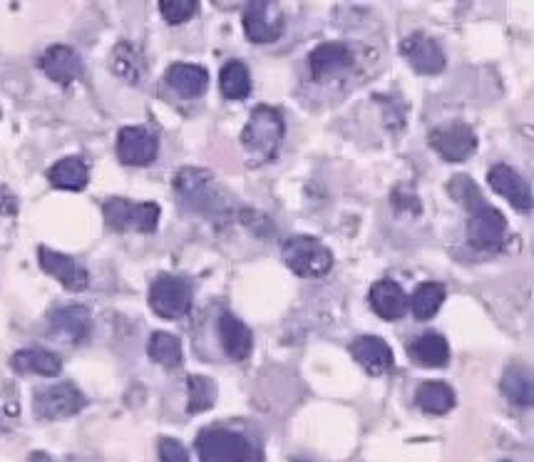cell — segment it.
I'll use <instances>...</instances> for the list:
<instances>
[{"mask_svg": "<svg viewBox=\"0 0 534 462\" xmlns=\"http://www.w3.org/2000/svg\"><path fill=\"white\" fill-rule=\"evenodd\" d=\"M189 385V413H204V410L214 408L217 403V383L207 376H189L187 378Z\"/></svg>", "mask_w": 534, "mask_h": 462, "instance_id": "cell-32", "label": "cell"}, {"mask_svg": "<svg viewBox=\"0 0 534 462\" xmlns=\"http://www.w3.org/2000/svg\"><path fill=\"white\" fill-rule=\"evenodd\" d=\"M351 356L361 363L368 373L378 376L393 368V351L388 343L378 336H361L351 343Z\"/></svg>", "mask_w": 534, "mask_h": 462, "instance_id": "cell-19", "label": "cell"}, {"mask_svg": "<svg viewBox=\"0 0 534 462\" xmlns=\"http://www.w3.org/2000/svg\"><path fill=\"white\" fill-rule=\"evenodd\" d=\"M502 393L512 400L515 405L530 408L534 403V388H532V373L525 366L507 368L502 376Z\"/></svg>", "mask_w": 534, "mask_h": 462, "instance_id": "cell-28", "label": "cell"}, {"mask_svg": "<svg viewBox=\"0 0 534 462\" xmlns=\"http://www.w3.org/2000/svg\"><path fill=\"white\" fill-rule=\"evenodd\" d=\"M112 70L127 82H140L147 73L145 55L135 43H120L112 55Z\"/></svg>", "mask_w": 534, "mask_h": 462, "instance_id": "cell-27", "label": "cell"}, {"mask_svg": "<svg viewBox=\"0 0 534 462\" xmlns=\"http://www.w3.org/2000/svg\"><path fill=\"white\" fill-rule=\"evenodd\" d=\"M85 408V395L75 383H58L35 393L33 410L40 420H63Z\"/></svg>", "mask_w": 534, "mask_h": 462, "instance_id": "cell-7", "label": "cell"}, {"mask_svg": "<svg viewBox=\"0 0 534 462\" xmlns=\"http://www.w3.org/2000/svg\"><path fill=\"white\" fill-rule=\"evenodd\" d=\"M505 462H510V460H505Z\"/></svg>", "mask_w": 534, "mask_h": 462, "instance_id": "cell-38", "label": "cell"}, {"mask_svg": "<svg viewBox=\"0 0 534 462\" xmlns=\"http://www.w3.org/2000/svg\"><path fill=\"white\" fill-rule=\"evenodd\" d=\"M219 87L227 100H244L251 92V75L241 60H229L219 75Z\"/></svg>", "mask_w": 534, "mask_h": 462, "instance_id": "cell-29", "label": "cell"}, {"mask_svg": "<svg viewBox=\"0 0 534 462\" xmlns=\"http://www.w3.org/2000/svg\"><path fill=\"white\" fill-rule=\"evenodd\" d=\"M50 328L58 338L70 343H82L92 328L90 311L82 306H63L50 313Z\"/></svg>", "mask_w": 534, "mask_h": 462, "instance_id": "cell-18", "label": "cell"}, {"mask_svg": "<svg viewBox=\"0 0 534 462\" xmlns=\"http://www.w3.org/2000/svg\"><path fill=\"white\" fill-rule=\"evenodd\" d=\"M167 85L172 87L177 95L182 97H199L207 92L209 85V73L202 68V65L194 63H174L172 68L167 70Z\"/></svg>", "mask_w": 534, "mask_h": 462, "instance_id": "cell-21", "label": "cell"}, {"mask_svg": "<svg viewBox=\"0 0 534 462\" xmlns=\"http://www.w3.org/2000/svg\"><path fill=\"white\" fill-rule=\"evenodd\" d=\"M284 132L286 127L281 112L271 105H259L251 112L249 122H246L244 132H241V145L246 147V152L251 157L266 162V159H271L279 152Z\"/></svg>", "mask_w": 534, "mask_h": 462, "instance_id": "cell-3", "label": "cell"}, {"mask_svg": "<svg viewBox=\"0 0 534 462\" xmlns=\"http://www.w3.org/2000/svg\"><path fill=\"white\" fill-rule=\"evenodd\" d=\"M445 301V286L438 281H425L418 289L413 291V296L408 299V308L413 311V316L418 321H430L435 313L440 311Z\"/></svg>", "mask_w": 534, "mask_h": 462, "instance_id": "cell-26", "label": "cell"}, {"mask_svg": "<svg viewBox=\"0 0 534 462\" xmlns=\"http://www.w3.org/2000/svg\"><path fill=\"white\" fill-rule=\"evenodd\" d=\"M102 214L110 229L115 231H145L152 234L157 229L162 209L154 202H132V199L112 197L102 204Z\"/></svg>", "mask_w": 534, "mask_h": 462, "instance_id": "cell-5", "label": "cell"}, {"mask_svg": "<svg viewBox=\"0 0 534 462\" xmlns=\"http://www.w3.org/2000/svg\"><path fill=\"white\" fill-rule=\"evenodd\" d=\"M430 147L445 162H465L477 150V135L465 122H448V125L430 132Z\"/></svg>", "mask_w": 534, "mask_h": 462, "instance_id": "cell-9", "label": "cell"}, {"mask_svg": "<svg viewBox=\"0 0 534 462\" xmlns=\"http://www.w3.org/2000/svg\"><path fill=\"white\" fill-rule=\"evenodd\" d=\"M194 286L187 279L174 274H162L150 286V306L159 318L177 321L184 318L192 308Z\"/></svg>", "mask_w": 534, "mask_h": 462, "instance_id": "cell-6", "label": "cell"}, {"mask_svg": "<svg viewBox=\"0 0 534 462\" xmlns=\"http://www.w3.org/2000/svg\"><path fill=\"white\" fill-rule=\"evenodd\" d=\"M219 341H222L224 353L234 361H246L251 346H254V336H251L249 326L229 311L219 316Z\"/></svg>", "mask_w": 534, "mask_h": 462, "instance_id": "cell-17", "label": "cell"}, {"mask_svg": "<svg viewBox=\"0 0 534 462\" xmlns=\"http://www.w3.org/2000/svg\"><path fill=\"white\" fill-rule=\"evenodd\" d=\"M197 0H159V13L169 25H182L197 15Z\"/></svg>", "mask_w": 534, "mask_h": 462, "instance_id": "cell-33", "label": "cell"}, {"mask_svg": "<svg viewBox=\"0 0 534 462\" xmlns=\"http://www.w3.org/2000/svg\"><path fill=\"white\" fill-rule=\"evenodd\" d=\"M400 55L413 65L415 73L420 75H438L445 70V53L438 40H433L425 33H410L400 43Z\"/></svg>", "mask_w": 534, "mask_h": 462, "instance_id": "cell-10", "label": "cell"}, {"mask_svg": "<svg viewBox=\"0 0 534 462\" xmlns=\"http://www.w3.org/2000/svg\"><path fill=\"white\" fill-rule=\"evenodd\" d=\"M415 403L430 415H445L455 408V390L443 381H425L415 393Z\"/></svg>", "mask_w": 534, "mask_h": 462, "instance_id": "cell-25", "label": "cell"}, {"mask_svg": "<svg viewBox=\"0 0 534 462\" xmlns=\"http://www.w3.org/2000/svg\"><path fill=\"white\" fill-rule=\"evenodd\" d=\"M40 70L58 85H73L82 75V60L68 45H50L40 58Z\"/></svg>", "mask_w": 534, "mask_h": 462, "instance_id": "cell-15", "label": "cell"}, {"mask_svg": "<svg viewBox=\"0 0 534 462\" xmlns=\"http://www.w3.org/2000/svg\"><path fill=\"white\" fill-rule=\"evenodd\" d=\"M33 462H55L53 458H50V455H45V453H33V458H30Z\"/></svg>", "mask_w": 534, "mask_h": 462, "instance_id": "cell-36", "label": "cell"}, {"mask_svg": "<svg viewBox=\"0 0 534 462\" xmlns=\"http://www.w3.org/2000/svg\"><path fill=\"white\" fill-rule=\"evenodd\" d=\"M507 236V219L500 209L492 207L490 202L482 204L480 209L470 212L467 219V241L475 249H500Z\"/></svg>", "mask_w": 534, "mask_h": 462, "instance_id": "cell-8", "label": "cell"}, {"mask_svg": "<svg viewBox=\"0 0 534 462\" xmlns=\"http://www.w3.org/2000/svg\"><path fill=\"white\" fill-rule=\"evenodd\" d=\"M147 353H150V358L154 363H159V366H164V368H177L179 363L184 361L182 343H179L177 336H172V333H167V331L152 333Z\"/></svg>", "mask_w": 534, "mask_h": 462, "instance_id": "cell-30", "label": "cell"}, {"mask_svg": "<svg viewBox=\"0 0 534 462\" xmlns=\"http://www.w3.org/2000/svg\"><path fill=\"white\" fill-rule=\"evenodd\" d=\"M194 445L202 462H264L261 445L239 430L207 428L197 435Z\"/></svg>", "mask_w": 534, "mask_h": 462, "instance_id": "cell-1", "label": "cell"}, {"mask_svg": "<svg viewBox=\"0 0 534 462\" xmlns=\"http://www.w3.org/2000/svg\"><path fill=\"white\" fill-rule=\"evenodd\" d=\"M48 179L55 189L65 192H82L90 182V172L82 157H63L48 169Z\"/></svg>", "mask_w": 534, "mask_h": 462, "instance_id": "cell-23", "label": "cell"}, {"mask_svg": "<svg viewBox=\"0 0 534 462\" xmlns=\"http://www.w3.org/2000/svg\"><path fill=\"white\" fill-rule=\"evenodd\" d=\"M408 351H410V358H413L418 366H425V368L448 366V361H450L448 341H445V338L435 331H428V333H423V336L413 338Z\"/></svg>", "mask_w": 534, "mask_h": 462, "instance_id": "cell-22", "label": "cell"}, {"mask_svg": "<svg viewBox=\"0 0 534 462\" xmlns=\"http://www.w3.org/2000/svg\"><path fill=\"white\" fill-rule=\"evenodd\" d=\"M353 53L346 43H323L308 55V68L313 80H326V77L351 68Z\"/></svg>", "mask_w": 534, "mask_h": 462, "instance_id": "cell-16", "label": "cell"}, {"mask_svg": "<svg viewBox=\"0 0 534 462\" xmlns=\"http://www.w3.org/2000/svg\"><path fill=\"white\" fill-rule=\"evenodd\" d=\"M294 462H308V460H294Z\"/></svg>", "mask_w": 534, "mask_h": 462, "instance_id": "cell-37", "label": "cell"}, {"mask_svg": "<svg viewBox=\"0 0 534 462\" xmlns=\"http://www.w3.org/2000/svg\"><path fill=\"white\" fill-rule=\"evenodd\" d=\"M371 306L383 321H398L408 311V296L400 289V284H395L393 279H381L378 284H373L371 289Z\"/></svg>", "mask_w": 534, "mask_h": 462, "instance_id": "cell-20", "label": "cell"}, {"mask_svg": "<svg viewBox=\"0 0 534 462\" xmlns=\"http://www.w3.org/2000/svg\"><path fill=\"white\" fill-rule=\"evenodd\" d=\"M487 184L492 187V192H497L500 197H505L520 212H530L532 209V189L525 182L520 172H515L507 164H495V167L487 172Z\"/></svg>", "mask_w": 534, "mask_h": 462, "instance_id": "cell-14", "label": "cell"}, {"mask_svg": "<svg viewBox=\"0 0 534 462\" xmlns=\"http://www.w3.org/2000/svg\"><path fill=\"white\" fill-rule=\"evenodd\" d=\"M159 154V142L145 127H122L117 135V159L127 167H145Z\"/></svg>", "mask_w": 534, "mask_h": 462, "instance_id": "cell-12", "label": "cell"}, {"mask_svg": "<svg viewBox=\"0 0 534 462\" xmlns=\"http://www.w3.org/2000/svg\"><path fill=\"white\" fill-rule=\"evenodd\" d=\"M159 460L162 462H189V455L179 440L162 438L159 440Z\"/></svg>", "mask_w": 534, "mask_h": 462, "instance_id": "cell-34", "label": "cell"}, {"mask_svg": "<svg viewBox=\"0 0 534 462\" xmlns=\"http://www.w3.org/2000/svg\"><path fill=\"white\" fill-rule=\"evenodd\" d=\"M15 209H18V202H15L13 194L0 187V214H15Z\"/></svg>", "mask_w": 534, "mask_h": 462, "instance_id": "cell-35", "label": "cell"}, {"mask_svg": "<svg viewBox=\"0 0 534 462\" xmlns=\"http://www.w3.org/2000/svg\"><path fill=\"white\" fill-rule=\"evenodd\" d=\"M281 259L296 276H304V279H321L333 266V254L316 236H291V239H286L281 244Z\"/></svg>", "mask_w": 534, "mask_h": 462, "instance_id": "cell-4", "label": "cell"}, {"mask_svg": "<svg viewBox=\"0 0 534 462\" xmlns=\"http://www.w3.org/2000/svg\"><path fill=\"white\" fill-rule=\"evenodd\" d=\"M10 366L18 373H35V376L53 378L63 371V363L55 353L45 351V348H23L10 358Z\"/></svg>", "mask_w": 534, "mask_h": 462, "instance_id": "cell-24", "label": "cell"}, {"mask_svg": "<svg viewBox=\"0 0 534 462\" xmlns=\"http://www.w3.org/2000/svg\"><path fill=\"white\" fill-rule=\"evenodd\" d=\"M448 192H450V197H453L467 214L475 212V209H480L482 204H487V199L482 197V192H480V187L475 184V179L467 177V174H455V177L448 182Z\"/></svg>", "mask_w": 534, "mask_h": 462, "instance_id": "cell-31", "label": "cell"}, {"mask_svg": "<svg viewBox=\"0 0 534 462\" xmlns=\"http://www.w3.org/2000/svg\"><path fill=\"white\" fill-rule=\"evenodd\" d=\"M244 33L251 43H276L284 35V15L276 3H249L244 10Z\"/></svg>", "mask_w": 534, "mask_h": 462, "instance_id": "cell-11", "label": "cell"}, {"mask_svg": "<svg viewBox=\"0 0 534 462\" xmlns=\"http://www.w3.org/2000/svg\"><path fill=\"white\" fill-rule=\"evenodd\" d=\"M38 261H40V269H43L45 274L53 276L55 281H60V284H63L68 291H85L87 284H90L87 271L77 264L73 256L60 254V251L48 249V246H40Z\"/></svg>", "mask_w": 534, "mask_h": 462, "instance_id": "cell-13", "label": "cell"}, {"mask_svg": "<svg viewBox=\"0 0 534 462\" xmlns=\"http://www.w3.org/2000/svg\"><path fill=\"white\" fill-rule=\"evenodd\" d=\"M174 192H177V197L182 199L189 209L204 214V217L227 214L222 187H219L217 179L209 172H204V169H179L177 177H174Z\"/></svg>", "mask_w": 534, "mask_h": 462, "instance_id": "cell-2", "label": "cell"}]
</instances>
